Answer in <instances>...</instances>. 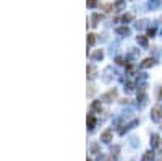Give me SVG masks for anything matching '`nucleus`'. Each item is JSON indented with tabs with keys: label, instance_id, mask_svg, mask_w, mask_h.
I'll return each mask as SVG.
<instances>
[{
	"label": "nucleus",
	"instance_id": "f8f14e48",
	"mask_svg": "<svg viewBox=\"0 0 162 161\" xmlns=\"http://www.w3.org/2000/svg\"><path fill=\"white\" fill-rule=\"evenodd\" d=\"M117 33H118V34H128V33H130V30H128V28H118Z\"/></svg>",
	"mask_w": 162,
	"mask_h": 161
},
{
	"label": "nucleus",
	"instance_id": "f03ea898",
	"mask_svg": "<svg viewBox=\"0 0 162 161\" xmlns=\"http://www.w3.org/2000/svg\"><path fill=\"white\" fill-rule=\"evenodd\" d=\"M110 138H112V129H107V130H106V132H104V134L101 135V140L107 143V142H110Z\"/></svg>",
	"mask_w": 162,
	"mask_h": 161
},
{
	"label": "nucleus",
	"instance_id": "7ed1b4c3",
	"mask_svg": "<svg viewBox=\"0 0 162 161\" xmlns=\"http://www.w3.org/2000/svg\"><path fill=\"white\" fill-rule=\"evenodd\" d=\"M115 98H117V91H115V90H112V91L106 93V94H104V96H102V99H104V101H109V99H115Z\"/></svg>",
	"mask_w": 162,
	"mask_h": 161
},
{
	"label": "nucleus",
	"instance_id": "f3484780",
	"mask_svg": "<svg viewBox=\"0 0 162 161\" xmlns=\"http://www.w3.org/2000/svg\"><path fill=\"white\" fill-rule=\"evenodd\" d=\"M88 5L89 7H96L97 5V0H88Z\"/></svg>",
	"mask_w": 162,
	"mask_h": 161
},
{
	"label": "nucleus",
	"instance_id": "423d86ee",
	"mask_svg": "<svg viewBox=\"0 0 162 161\" xmlns=\"http://www.w3.org/2000/svg\"><path fill=\"white\" fill-rule=\"evenodd\" d=\"M88 125H89V129H92L94 125H96V119H94V116H92V114H89V116H88Z\"/></svg>",
	"mask_w": 162,
	"mask_h": 161
},
{
	"label": "nucleus",
	"instance_id": "20e7f679",
	"mask_svg": "<svg viewBox=\"0 0 162 161\" xmlns=\"http://www.w3.org/2000/svg\"><path fill=\"white\" fill-rule=\"evenodd\" d=\"M154 62H156L154 59H146L144 62L141 64V67H143V69H148V67H152V65H154Z\"/></svg>",
	"mask_w": 162,
	"mask_h": 161
},
{
	"label": "nucleus",
	"instance_id": "a211bd4d",
	"mask_svg": "<svg viewBox=\"0 0 162 161\" xmlns=\"http://www.w3.org/2000/svg\"><path fill=\"white\" fill-rule=\"evenodd\" d=\"M154 33H156V30L152 28V30H149V31H148V36H149V37H152V36H154Z\"/></svg>",
	"mask_w": 162,
	"mask_h": 161
},
{
	"label": "nucleus",
	"instance_id": "dca6fc26",
	"mask_svg": "<svg viewBox=\"0 0 162 161\" xmlns=\"http://www.w3.org/2000/svg\"><path fill=\"white\" fill-rule=\"evenodd\" d=\"M99 20H101V16H99L97 13H96V15H92V21H94L92 25H97V21H99Z\"/></svg>",
	"mask_w": 162,
	"mask_h": 161
},
{
	"label": "nucleus",
	"instance_id": "1a4fd4ad",
	"mask_svg": "<svg viewBox=\"0 0 162 161\" xmlns=\"http://www.w3.org/2000/svg\"><path fill=\"white\" fill-rule=\"evenodd\" d=\"M138 42H139L141 46H146V44H148V41H146L144 36H138Z\"/></svg>",
	"mask_w": 162,
	"mask_h": 161
},
{
	"label": "nucleus",
	"instance_id": "2eb2a0df",
	"mask_svg": "<svg viewBox=\"0 0 162 161\" xmlns=\"http://www.w3.org/2000/svg\"><path fill=\"white\" fill-rule=\"evenodd\" d=\"M131 20H133V16H131V15H125V16L122 18V21H123V23H127V21H131Z\"/></svg>",
	"mask_w": 162,
	"mask_h": 161
},
{
	"label": "nucleus",
	"instance_id": "9d476101",
	"mask_svg": "<svg viewBox=\"0 0 162 161\" xmlns=\"http://www.w3.org/2000/svg\"><path fill=\"white\" fill-rule=\"evenodd\" d=\"M91 108H92L94 111H101V103H99V101H94Z\"/></svg>",
	"mask_w": 162,
	"mask_h": 161
},
{
	"label": "nucleus",
	"instance_id": "ddd939ff",
	"mask_svg": "<svg viewBox=\"0 0 162 161\" xmlns=\"http://www.w3.org/2000/svg\"><path fill=\"white\" fill-rule=\"evenodd\" d=\"M88 42H89L91 46L96 42V34H89V36H88Z\"/></svg>",
	"mask_w": 162,
	"mask_h": 161
},
{
	"label": "nucleus",
	"instance_id": "0eeeda50",
	"mask_svg": "<svg viewBox=\"0 0 162 161\" xmlns=\"http://www.w3.org/2000/svg\"><path fill=\"white\" fill-rule=\"evenodd\" d=\"M88 77H89V78H94V77H96V69L91 67V65L88 67Z\"/></svg>",
	"mask_w": 162,
	"mask_h": 161
},
{
	"label": "nucleus",
	"instance_id": "6e6552de",
	"mask_svg": "<svg viewBox=\"0 0 162 161\" xmlns=\"http://www.w3.org/2000/svg\"><path fill=\"white\" fill-rule=\"evenodd\" d=\"M102 57H104V52H102V51L92 52V59H102Z\"/></svg>",
	"mask_w": 162,
	"mask_h": 161
},
{
	"label": "nucleus",
	"instance_id": "f257e3e1",
	"mask_svg": "<svg viewBox=\"0 0 162 161\" xmlns=\"http://www.w3.org/2000/svg\"><path fill=\"white\" fill-rule=\"evenodd\" d=\"M151 114H152V119L154 120H160L162 119V106H154Z\"/></svg>",
	"mask_w": 162,
	"mask_h": 161
},
{
	"label": "nucleus",
	"instance_id": "39448f33",
	"mask_svg": "<svg viewBox=\"0 0 162 161\" xmlns=\"http://www.w3.org/2000/svg\"><path fill=\"white\" fill-rule=\"evenodd\" d=\"M152 159H154V153H152V151H146L141 161H152Z\"/></svg>",
	"mask_w": 162,
	"mask_h": 161
},
{
	"label": "nucleus",
	"instance_id": "9b49d317",
	"mask_svg": "<svg viewBox=\"0 0 162 161\" xmlns=\"http://www.w3.org/2000/svg\"><path fill=\"white\" fill-rule=\"evenodd\" d=\"M123 7H125V0H118V2L115 3V8H118V10H122Z\"/></svg>",
	"mask_w": 162,
	"mask_h": 161
},
{
	"label": "nucleus",
	"instance_id": "4468645a",
	"mask_svg": "<svg viewBox=\"0 0 162 161\" xmlns=\"http://www.w3.org/2000/svg\"><path fill=\"white\" fill-rule=\"evenodd\" d=\"M102 8H104V10H106V12H112L113 5H110V3H104V5H102Z\"/></svg>",
	"mask_w": 162,
	"mask_h": 161
}]
</instances>
